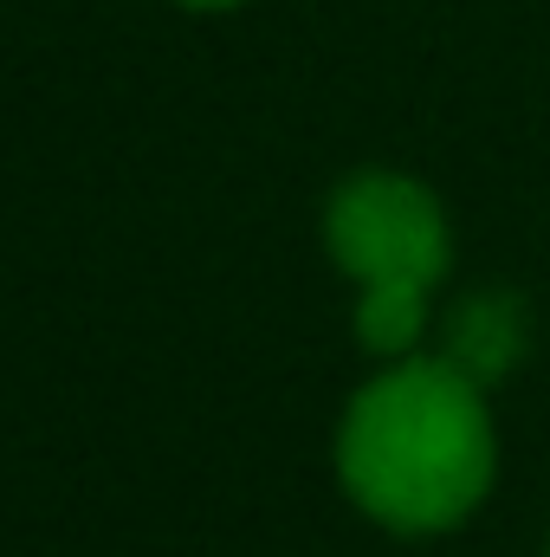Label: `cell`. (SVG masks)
Here are the masks:
<instances>
[{
  "label": "cell",
  "mask_w": 550,
  "mask_h": 557,
  "mask_svg": "<svg viewBox=\"0 0 550 557\" xmlns=\"http://www.w3.org/2000/svg\"><path fill=\"white\" fill-rule=\"evenodd\" d=\"M525 350V298L512 292H466L453 311H447V344L440 357L453 370H466L479 389H492Z\"/></svg>",
  "instance_id": "obj_3"
},
{
  "label": "cell",
  "mask_w": 550,
  "mask_h": 557,
  "mask_svg": "<svg viewBox=\"0 0 550 557\" xmlns=\"http://www.w3.org/2000/svg\"><path fill=\"white\" fill-rule=\"evenodd\" d=\"M499 473L486 389L447 357L383 363L337 421V480L363 519L402 539L466 525Z\"/></svg>",
  "instance_id": "obj_1"
},
{
  "label": "cell",
  "mask_w": 550,
  "mask_h": 557,
  "mask_svg": "<svg viewBox=\"0 0 550 557\" xmlns=\"http://www.w3.org/2000/svg\"><path fill=\"white\" fill-rule=\"evenodd\" d=\"M324 247L337 273L357 285V344L383 363L414 357L434 285L453 267V227L440 195L396 169H363L337 182L324 208Z\"/></svg>",
  "instance_id": "obj_2"
},
{
  "label": "cell",
  "mask_w": 550,
  "mask_h": 557,
  "mask_svg": "<svg viewBox=\"0 0 550 557\" xmlns=\"http://www.w3.org/2000/svg\"><path fill=\"white\" fill-rule=\"evenodd\" d=\"M182 7H195V13H221V7H240V0H182Z\"/></svg>",
  "instance_id": "obj_4"
}]
</instances>
